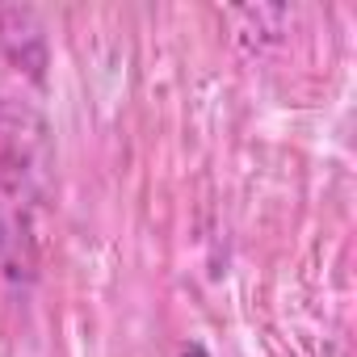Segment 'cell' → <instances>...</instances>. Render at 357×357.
<instances>
[{
	"instance_id": "cell-1",
	"label": "cell",
	"mask_w": 357,
	"mask_h": 357,
	"mask_svg": "<svg viewBox=\"0 0 357 357\" xmlns=\"http://www.w3.org/2000/svg\"><path fill=\"white\" fill-rule=\"evenodd\" d=\"M176 357H211V349H206V344H198V340H190V344H185L181 353H176Z\"/></svg>"
}]
</instances>
